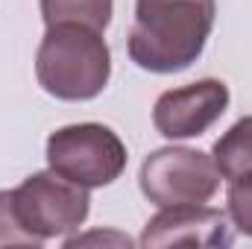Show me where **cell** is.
Instances as JSON below:
<instances>
[{
    "label": "cell",
    "instance_id": "6da1fadb",
    "mask_svg": "<svg viewBox=\"0 0 252 249\" xmlns=\"http://www.w3.org/2000/svg\"><path fill=\"white\" fill-rule=\"evenodd\" d=\"M214 12V0H138L126 38L129 59L150 73L190 67L208 44Z\"/></svg>",
    "mask_w": 252,
    "mask_h": 249
},
{
    "label": "cell",
    "instance_id": "7a4b0ae2",
    "mask_svg": "<svg viewBox=\"0 0 252 249\" xmlns=\"http://www.w3.org/2000/svg\"><path fill=\"white\" fill-rule=\"evenodd\" d=\"M35 76L56 100H94L109 85L112 50L100 30L82 24H53L38 44Z\"/></svg>",
    "mask_w": 252,
    "mask_h": 249
},
{
    "label": "cell",
    "instance_id": "3957f363",
    "mask_svg": "<svg viewBox=\"0 0 252 249\" xmlns=\"http://www.w3.org/2000/svg\"><path fill=\"white\" fill-rule=\"evenodd\" d=\"M47 164L82 187H103L126 170V144L103 124H70L47 138Z\"/></svg>",
    "mask_w": 252,
    "mask_h": 249
},
{
    "label": "cell",
    "instance_id": "277c9868",
    "mask_svg": "<svg viewBox=\"0 0 252 249\" xmlns=\"http://www.w3.org/2000/svg\"><path fill=\"white\" fill-rule=\"evenodd\" d=\"M220 170L214 156L190 147H161L141 164V190L158 205H205L220 190Z\"/></svg>",
    "mask_w": 252,
    "mask_h": 249
},
{
    "label": "cell",
    "instance_id": "5b68a950",
    "mask_svg": "<svg viewBox=\"0 0 252 249\" xmlns=\"http://www.w3.org/2000/svg\"><path fill=\"white\" fill-rule=\"evenodd\" d=\"M12 193L24 229L35 235L41 244L76 232L91 211L88 187L64 179L56 170H41L27 176Z\"/></svg>",
    "mask_w": 252,
    "mask_h": 249
},
{
    "label": "cell",
    "instance_id": "8992f818",
    "mask_svg": "<svg viewBox=\"0 0 252 249\" xmlns=\"http://www.w3.org/2000/svg\"><path fill=\"white\" fill-rule=\"evenodd\" d=\"M229 109V85L220 79H196L182 88L164 91L153 106L156 129L170 138H199Z\"/></svg>",
    "mask_w": 252,
    "mask_h": 249
},
{
    "label": "cell",
    "instance_id": "52a82bcc",
    "mask_svg": "<svg viewBox=\"0 0 252 249\" xmlns=\"http://www.w3.org/2000/svg\"><path fill=\"white\" fill-rule=\"evenodd\" d=\"M235 235L226 214L208 205H170L161 208L141 235V247H232Z\"/></svg>",
    "mask_w": 252,
    "mask_h": 249
},
{
    "label": "cell",
    "instance_id": "ba28073f",
    "mask_svg": "<svg viewBox=\"0 0 252 249\" xmlns=\"http://www.w3.org/2000/svg\"><path fill=\"white\" fill-rule=\"evenodd\" d=\"M214 164L220 170V176L226 182L244 176L252 170V115L241 118L238 124H232L214 144L211 150Z\"/></svg>",
    "mask_w": 252,
    "mask_h": 249
},
{
    "label": "cell",
    "instance_id": "9c48e42d",
    "mask_svg": "<svg viewBox=\"0 0 252 249\" xmlns=\"http://www.w3.org/2000/svg\"><path fill=\"white\" fill-rule=\"evenodd\" d=\"M41 3V18L47 27L53 24H82L91 30L106 32L112 24L115 0H38Z\"/></svg>",
    "mask_w": 252,
    "mask_h": 249
},
{
    "label": "cell",
    "instance_id": "30bf717a",
    "mask_svg": "<svg viewBox=\"0 0 252 249\" xmlns=\"http://www.w3.org/2000/svg\"><path fill=\"white\" fill-rule=\"evenodd\" d=\"M0 247H41V241L24 229L12 190H0Z\"/></svg>",
    "mask_w": 252,
    "mask_h": 249
},
{
    "label": "cell",
    "instance_id": "8fae6325",
    "mask_svg": "<svg viewBox=\"0 0 252 249\" xmlns=\"http://www.w3.org/2000/svg\"><path fill=\"white\" fill-rule=\"evenodd\" d=\"M226 202H229V217L235 229L252 238V170L229 182Z\"/></svg>",
    "mask_w": 252,
    "mask_h": 249
},
{
    "label": "cell",
    "instance_id": "7c38bea8",
    "mask_svg": "<svg viewBox=\"0 0 252 249\" xmlns=\"http://www.w3.org/2000/svg\"><path fill=\"white\" fill-rule=\"evenodd\" d=\"M94 241H115V244H121V247H132V241L126 238V235H100V232H94V235H85V238H67L64 241V247H82V244H94Z\"/></svg>",
    "mask_w": 252,
    "mask_h": 249
}]
</instances>
